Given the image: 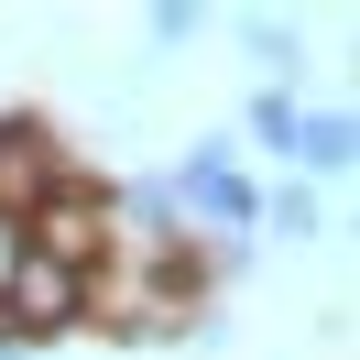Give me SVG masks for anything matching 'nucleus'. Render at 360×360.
<instances>
[{
  "mask_svg": "<svg viewBox=\"0 0 360 360\" xmlns=\"http://www.w3.org/2000/svg\"><path fill=\"white\" fill-rule=\"evenodd\" d=\"M0 306H11V328H22V349H33V338H66L77 316H88V284L55 273L44 251H22V262L0 273Z\"/></svg>",
  "mask_w": 360,
  "mask_h": 360,
  "instance_id": "1",
  "label": "nucleus"
},
{
  "mask_svg": "<svg viewBox=\"0 0 360 360\" xmlns=\"http://www.w3.org/2000/svg\"><path fill=\"white\" fill-rule=\"evenodd\" d=\"M33 251H44L55 273H77V284H88V273H98V251H110V197H88V186H44Z\"/></svg>",
  "mask_w": 360,
  "mask_h": 360,
  "instance_id": "2",
  "label": "nucleus"
},
{
  "mask_svg": "<svg viewBox=\"0 0 360 360\" xmlns=\"http://www.w3.org/2000/svg\"><path fill=\"white\" fill-rule=\"evenodd\" d=\"M44 186H55L44 120H0V197H44Z\"/></svg>",
  "mask_w": 360,
  "mask_h": 360,
  "instance_id": "3",
  "label": "nucleus"
},
{
  "mask_svg": "<svg viewBox=\"0 0 360 360\" xmlns=\"http://www.w3.org/2000/svg\"><path fill=\"white\" fill-rule=\"evenodd\" d=\"M284 153H306L316 175H338V164H349V120H338V110H316V120H295V142H284Z\"/></svg>",
  "mask_w": 360,
  "mask_h": 360,
  "instance_id": "4",
  "label": "nucleus"
},
{
  "mask_svg": "<svg viewBox=\"0 0 360 360\" xmlns=\"http://www.w3.org/2000/svg\"><path fill=\"white\" fill-rule=\"evenodd\" d=\"M186 197H197V207H219V219H251V207H262L240 175H229V164H186Z\"/></svg>",
  "mask_w": 360,
  "mask_h": 360,
  "instance_id": "5",
  "label": "nucleus"
},
{
  "mask_svg": "<svg viewBox=\"0 0 360 360\" xmlns=\"http://www.w3.org/2000/svg\"><path fill=\"white\" fill-rule=\"evenodd\" d=\"M295 120H306V110H295V98H251V131H262L273 153H284V142H295Z\"/></svg>",
  "mask_w": 360,
  "mask_h": 360,
  "instance_id": "6",
  "label": "nucleus"
},
{
  "mask_svg": "<svg viewBox=\"0 0 360 360\" xmlns=\"http://www.w3.org/2000/svg\"><path fill=\"white\" fill-rule=\"evenodd\" d=\"M0 360H22V349H0Z\"/></svg>",
  "mask_w": 360,
  "mask_h": 360,
  "instance_id": "7",
  "label": "nucleus"
}]
</instances>
